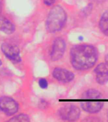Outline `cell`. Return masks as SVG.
<instances>
[{
	"mask_svg": "<svg viewBox=\"0 0 108 122\" xmlns=\"http://www.w3.org/2000/svg\"><path fill=\"white\" fill-rule=\"evenodd\" d=\"M97 48L91 44H78L70 50V62L75 70L85 71L93 68L99 60Z\"/></svg>",
	"mask_w": 108,
	"mask_h": 122,
	"instance_id": "obj_1",
	"label": "cell"
},
{
	"mask_svg": "<svg viewBox=\"0 0 108 122\" xmlns=\"http://www.w3.org/2000/svg\"><path fill=\"white\" fill-rule=\"evenodd\" d=\"M67 16L65 10L61 6L51 8L46 20V29L48 32L55 33L63 29L66 24Z\"/></svg>",
	"mask_w": 108,
	"mask_h": 122,
	"instance_id": "obj_2",
	"label": "cell"
},
{
	"mask_svg": "<svg viewBox=\"0 0 108 122\" xmlns=\"http://www.w3.org/2000/svg\"><path fill=\"white\" fill-rule=\"evenodd\" d=\"M58 114L61 120L68 122H75L80 118L81 109L76 105L67 104L61 107Z\"/></svg>",
	"mask_w": 108,
	"mask_h": 122,
	"instance_id": "obj_3",
	"label": "cell"
},
{
	"mask_svg": "<svg viewBox=\"0 0 108 122\" xmlns=\"http://www.w3.org/2000/svg\"><path fill=\"white\" fill-rule=\"evenodd\" d=\"M19 106L15 100L9 96L0 97V111L7 116L16 114L19 110Z\"/></svg>",
	"mask_w": 108,
	"mask_h": 122,
	"instance_id": "obj_4",
	"label": "cell"
},
{
	"mask_svg": "<svg viewBox=\"0 0 108 122\" xmlns=\"http://www.w3.org/2000/svg\"><path fill=\"white\" fill-rule=\"evenodd\" d=\"M1 49L5 56L11 62L15 64L21 62V52L17 46L8 43H4L1 46Z\"/></svg>",
	"mask_w": 108,
	"mask_h": 122,
	"instance_id": "obj_5",
	"label": "cell"
},
{
	"mask_svg": "<svg viewBox=\"0 0 108 122\" xmlns=\"http://www.w3.org/2000/svg\"><path fill=\"white\" fill-rule=\"evenodd\" d=\"M66 48V43L62 38H56L51 46L50 59L53 62L60 60L63 57Z\"/></svg>",
	"mask_w": 108,
	"mask_h": 122,
	"instance_id": "obj_6",
	"label": "cell"
},
{
	"mask_svg": "<svg viewBox=\"0 0 108 122\" xmlns=\"http://www.w3.org/2000/svg\"><path fill=\"white\" fill-rule=\"evenodd\" d=\"M95 81L100 85H104L108 83V66L106 63L101 62L93 69Z\"/></svg>",
	"mask_w": 108,
	"mask_h": 122,
	"instance_id": "obj_7",
	"label": "cell"
},
{
	"mask_svg": "<svg viewBox=\"0 0 108 122\" xmlns=\"http://www.w3.org/2000/svg\"><path fill=\"white\" fill-rule=\"evenodd\" d=\"M53 77L55 80L62 83H70L75 78L72 71L62 67H55L52 72Z\"/></svg>",
	"mask_w": 108,
	"mask_h": 122,
	"instance_id": "obj_8",
	"label": "cell"
},
{
	"mask_svg": "<svg viewBox=\"0 0 108 122\" xmlns=\"http://www.w3.org/2000/svg\"><path fill=\"white\" fill-rule=\"evenodd\" d=\"M104 103L103 102L83 101L80 102V106L83 111L90 114H95L102 111Z\"/></svg>",
	"mask_w": 108,
	"mask_h": 122,
	"instance_id": "obj_9",
	"label": "cell"
},
{
	"mask_svg": "<svg viewBox=\"0 0 108 122\" xmlns=\"http://www.w3.org/2000/svg\"><path fill=\"white\" fill-rule=\"evenodd\" d=\"M0 30L6 34H11L15 32V26L9 19L0 16Z\"/></svg>",
	"mask_w": 108,
	"mask_h": 122,
	"instance_id": "obj_10",
	"label": "cell"
},
{
	"mask_svg": "<svg viewBox=\"0 0 108 122\" xmlns=\"http://www.w3.org/2000/svg\"><path fill=\"white\" fill-rule=\"evenodd\" d=\"M99 27L101 32L108 37V10L103 12L101 15L99 20Z\"/></svg>",
	"mask_w": 108,
	"mask_h": 122,
	"instance_id": "obj_11",
	"label": "cell"
},
{
	"mask_svg": "<svg viewBox=\"0 0 108 122\" xmlns=\"http://www.w3.org/2000/svg\"><path fill=\"white\" fill-rule=\"evenodd\" d=\"M81 98L83 100L86 99H101L103 98V93L98 90L90 88L82 93Z\"/></svg>",
	"mask_w": 108,
	"mask_h": 122,
	"instance_id": "obj_12",
	"label": "cell"
},
{
	"mask_svg": "<svg viewBox=\"0 0 108 122\" xmlns=\"http://www.w3.org/2000/svg\"><path fill=\"white\" fill-rule=\"evenodd\" d=\"M10 122H30V118L26 114H20L10 118Z\"/></svg>",
	"mask_w": 108,
	"mask_h": 122,
	"instance_id": "obj_13",
	"label": "cell"
},
{
	"mask_svg": "<svg viewBox=\"0 0 108 122\" xmlns=\"http://www.w3.org/2000/svg\"><path fill=\"white\" fill-rule=\"evenodd\" d=\"M39 85L43 89H46L48 87V81L45 78H41L38 81Z\"/></svg>",
	"mask_w": 108,
	"mask_h": 122,
	"instance_id": "obj_14",
	"label": "cell"
},
{
	"mask_svg": "<svg viewBox=\"0 0 108 122\" xmlns=\"http://www.w3.org/2000/svg\"><path fill=\"white\" fill-rule=\"evenodd\" d=\"M56 0H43L44 4L46 6H51L55 3Z\"/></svg>",
	"mask_w": 108,
	"mask_h": 122,
	"instance_id": "obj_15",
	"label": "cell"
},
{
	"mask_svg": "<svg viewBox=\"0 0 108 122\" xmlns=\"http://www.w3.org/2000/svg\"><path fill=\"white\" fill-rule=\"evenodd\" d=\"M104 61H105V62L107 64H108V53H107L106 55H105Z\"/></svg>",
	"mask_w": 108,
	"mask_h": 122,
	"instance_id": "obj_16",
	"label": "cell"
},
{
	"mask_svg": "<svg viewBox=\"0 0 108 122\" xmlns=\"http://www.w3.org/2000/svg\"><path fill=\"white\" fill-rule=\"evenodd\" d=\"M94 1L97 2V3H103V2L106 1V0H93Z\"/></svg>",
	"mask_w": 108,
	"mask_h": 122,
	"instance_id": "obj_17",
	"label": "cell"
},
{
	"mask_svg": "<svg viewBox=\"0 0 108 122\" xmlns=\"http://www.w3.org/2000/svg\"><path fill=\"white\" fill-rule=\"evenodd\" d=\"M1 10H2L1 3V2H0V13H1Z\"/></svg>",
	"mask_w": 108,
	"mask_h": 122,
	"instance_id": "obj_18",
	"label": "cell"
},
{
	"mask_svg": "<svg viewBox=\"0 0 108 122\" xmlns=\"http://www.w3.org/2000/svg\"><path fill=\"white\" fill-rule=\"evenodd\" d=\"M1 64H2L1 60V59H0V66H1Z\"/></svg>",
	"mask_w": 108,
	"mask_h": 122,
	"instance_id": "obj_19",
	"label": "cell"
},
{
	"mask_svg": "<svg viewBox=\"0 0 108 122\" xmlns=\"http://www.w3.org/2000/svg\"><path fill=\"white\" fill-rule=\"evenodd\" d=\"M107 116H108V113H107Z\"/></svg>",
	"mask_w": 108,
	"mask_h": 122,
	"instance_id": "obj_20",
	"label": "cell"
}]
</instances>
